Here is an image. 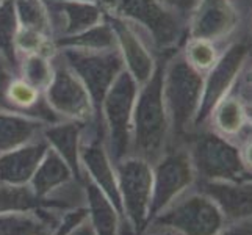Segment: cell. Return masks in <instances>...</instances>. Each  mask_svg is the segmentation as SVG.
I'll return each instance as SVG.
<instances>
[{"mask_svg":"<svg viewBox=\"0 0 252 235\" xmlns=\"http://www.w3.org/2000/svg\"><path fill=\"white\" fill-rule=\"evenodd\" d=\"M204 75L191 66L182 49L163 58L161 91L168 111L172 144L184 141L194 132L199 110L202 103Z\"/></svg>","mask_w":252,"mask_h":235,"instance_id":"obj_1","label":"cell"},{"mask_svg":"<svg viewBox=\"0 0 252 235\" xmlns=\"http://www.w3.org/2000/svg\"><path fill=\"white\" fill-rule=\"evenodd\" d=\"M161 74L163 58L154 75L138 88L132 119L130 154L141 157L152 165L172 144L171 124L161 91Z\"/></svg>","mask_w":252,"mask_h":235,"instance_id":"obj_2","label":"cell"},{"mask_svg":"<svg viewBox=\"0 0 252 235\" xmlns=\"http://www.w3.org/2000/svg\"><path fill=\"white\" fill-rule=\"evenodd\" d=\"M105 13L115 14L140 29L158 58L182 49L188 38V24L160 0H99Z\"/></svg>","mask_w":252,"mask_h":235,"instance_id":"obj_3","label":"cell"},{"mask_svg":"<svg viewBox=\"0 0 252 235\" xmlns=\"http://www.w3.org/2000/svg\"><path fill=\"white\" fill-rule=\"evenodd\" d=\"M140 85L126 69L110 86L100 105V121L105 132V144L113 163L130 155L132 119Z\"/></svg>","mask_w":252,"mask_h":235,"instance_id":"obj_4","label":"cell"},{"mask_svg":"<svg viewBox=\"0 0 252 235\" xmlns=\"http://www.w3.org/2000/svg\"><path fill=\"white\" fill-rule=\"evenodd\" d=\"M188 136L189 140L184 143L188 147L196 176L205 182L238 180L245 172L240 149L229 138H224L212 129L204 132L196 129Z\"/></svg>","mask_w":252,"mask_h":235,"instance_id":"obj_5","label":"cell"},{"mask_svg":"<svg viewBox=\"0 0 252 235\" xmlns=\"http://www.w3.org/2000/svg\"><path fill=\"white\" fill-rule=\"evenodd\" d=\"M115 169L123 202V218H127L128 228L135 235H140L149 223L154 185L152 163L130 154L115 163Z\"/></svg>","mask_w":252,"mask_h":235,"instance_id":"obj_6","label":"cell"},{"mask_svg":"<svg viewBox=\"0 0 252 235\" xmlns=\"http://www.w3.org/2000/svg\"><path fill=\"white\" fill-rule=\"evenodd\" d=\"M251 55H252V42L249 36L233 39L220 52V57L216 60V63L204 75L202 103L197 115L196 129L205 126L213 108L218 105L225 96H229L235 90Z\"/></svg>","mask_w":252,"mask_h":235,"instance_id":"obj_7","label":"cell"},{"mask_svg":"<svg viewBox=\"0 0 252 235\" xmlns=\"http://www.w3.org/2000/svg\"><path fill=\"white\" fill-rule=\"evenodd\" d=\"M225 216L213 199L202 193L177 198L152 221L180 235H220L224 231Z\"/></svg>","mask_w":252,"mask_h":235,"instance_id":"obj_8","label":"cell"},{"mask_svg":"<svg viewBox=\"0 0 252 235\" xmlns=\"http://www.w3.org/2000/svg\"><path fill=\"white\" fill-rule=\"evenodd\" d=\"M154 185L149 220L163 212L194 184L196 171L184 141L174 143L152 165Z\"/></svg>","mask_w":252,"mask_h":235,"instance_id":"obj_9","label":"cell"},{"mask_svg":"<svg viewBox=\"0 0 252 235\" xmlns=\"http://www.w3.org/2000/svg\"><path fill=\"white\" fill-rule=\"evenodd\" d=\"M64 63L80 78L88 90L93 103L100 115L102 101L108 93L126 66L118 49L111 50H80V49H62L58 50Z\"/></svg>","mask_w":252,"mask_h":235,"instance_id":"obj_10","label":"cell"},{"mask_svg":"<svg viewBox=\"0 0 252 235\" xmlns=\"http://www.w3.org/2000/svg\"><path fill=\"white\" fill-rule=\"evenodd\" d=\"M54 77L44 91L46 102L57 115L64 121H79L91 124L100 119L93 99L72 69L69 67L62 55H54Z\"/></svg>","mask_w":252,"mask_h":235,"instance_id":"obj_11","label":"cell"},{"mask_svg":"<svg viewBox=\"0 0 252 235\" xmlns=\"http://www.w3.org/2000/svg\"><path fill=\"white\" fill-rule=\"evenodd\" d=\"M105 21L115 32L116 46L123 57L126 71L141 86L154 75L161 58L155 54L146 34L133 24L110 13H105Z\"/></svg>","mask_w":252,"mask_h":235,"instance_id":"obj_12","label":"cell"},{"mask_svg":"<svg viewBox=\"0 0 252 235\" xmlns=\"http://www.w3.org/2000/svg\"><path fill=\"white\" fill-rule=\"evenodd\" d=\"M240 16L233 0H201L188 21V38L221 44L238 30Z\"/></svg>","mask_w":252,"mask_h":235,"instance_id":"obj_13","label":"cell"},{"mask_svg":"<svg viewBox=\"0 0 252 235\" xmlns=\"http://www.w3.org/2000/svg\"><path fill=\"white\" fill-rule=\"evenodd\" d=\"M0 110L27 115L46 124L64 121L49 107L44 93L33 88L5 66H0Z\"/></svg>","mask_w":252,"mask_h":235,"instance_id":"obj_14","label":"cell"},{"mask_svg":"<svg viewBox=\"0 0 252 235\" xmlns=\"http://www.w3.org/2000/svg\"><path fill=\"white\" fill-rule=\"evenodd\" d=\"M44 2L54 39L72 36L105 19V10L99 0H44Z\"/></svg>","mask_w":252,"mask_h":235,"instance_id":"obj_15","label":"cell"},{"mask_svg":"<svg viewBox=\"0 0 252 235\" xmlns=\"http://www.w3.org/2000/svg\"><path fill=\"white\" fill-rule=\"evenodd\" d=\"M85 127L86 124L79 121H58L54 124H47L42 132L47 144L67 163L74 174V179L80 184H85V174L80 162Z\"/></svg>","mask_w":252,"mask_h":235,"instance_id":"obj_16","label":"cell"},{"mask_svg":"<svg viewBox=\"0 0 252 235\" xmlns=\"http://www.w3.org/2000/svg\"><path fill=\"white\" fill-rule=\"evenodd\" d=\"M47 151L49 144L42 136L17 149L0 154V182L10 185H29Z\"/></svg>","mask_w":252,"mask_h":235,"instance_id":"obj_17","label":"cell"},{"mask_svg":"<svg viewBox=\"0 0 252 235\" xmlns=\"http://www.w3.org/2000/svg\"><path fill=\"white\" fill-rule=\"evenodd\" d=\"M202 191L218 204L225 218L243 221L252 216V182H205Z\"/></svg>","mask_w":252,"mask_h":235,"instance_id":"obj_18","label":"cell"},{"mask_svg":"<svg viewBox=\"0 0 252 235\" xmlns=\"http://www.w3.org/2000/svg\"><path fill=\"white\" fill-rule=\"evenodd\" d=\"M46 126L36 118L0 110V154L39 140Z\"/></svg>","mask_w":252,"mask_h":235,"instance_id":"obj_19","label":"cell"},{"mask_svg":"<svg viewBox=\"0 0 252 235\" xmlns=\"http://www.w3.org/2000/svg\"><path fill=\"white\" fill-rule=\"evenodd\" d=\"M74 180V174L67 163L49 146V151L41 160L38 169L34 171L29 185L38 198L49 199Z\"/></svg>","mask_w":252,"mask_h":235,"instance_id":"obj_20","label":"cell"},{"mask_svg":"<svg viewBox=\"0 0 252 235\" xmlns=\"http://www.w3.org/2000/svg\"><path fill=\"white\" fill-rule=\"evenodd\" d=\"M207 124L212 126L213 132L229 140L241 135L243 130L249 126L245 102L235 91H232L213 108Z\"/></svg>","mask_w":252,"mask_h":235,"instance_id":"obj_21","label":"cell"},{"mask_svg":"<svg viewBox=\"0 0 252 235\" xmlns=\"http://www.w3.org/2000/svg\"><path fill=\"white\" fill-rule=\"evenodd\" d=\"M85 199L88 201V218L95 235H118L119 213L108 198L90 179H85Z\"/></svg>","mask_w":252,"mask_h":235,"instance_id":"obj_22","label":"cell"},{"mask_svg":"<svg viewBox=\"0 0 252 235\" xmlns=\"http://www.w3.org/2000/svg\"><path fill=\"white\" fill-rule=\"evenodd\" d=\"M42 207H66V202L62 198H38L30 185H10L0 182V215L39 210Z\"/></svg>","mask_w":252,"mask_h":235,"instance_id":"obj_23","label":"cell"},{"mask_svg":"<svg viewBox=\"0 0 252 235\" xmlns=\"http://www.w3.org/2000/svg\"><path fill=\"white\" fill-rule=\"evenodd\" d=\"M57 50L62 49H80V50H111L118 49L116 36L111 25L103 19L100 24L86 29L72 36L54 39Z\"/></svg>","mask_w":252,"mask_h":235,"instance_id":"obj_24","label":"cell"},{"mask_svg":"<svg viewBox=\"0 0 252 235\" xmlns=\"http://www.w3.org/2000/svg\"><path fill=\"white\" fill-rule=\"evenodd\" d=\"M19 32L14 0H3L0 3V63L11 72L17 74L19 55L16 50V36Z\"/></svg>","mask_w":252,"mask_h":235,"instance_id":"obj_25","label":"cell"},{"mask_svg":"<svg viewBox=\"0 0 252 235\" xmlns=\"http://www.w3.org/2000/svg\"><path fill=\"white\" fill-rule=\"evenodd\" d=\"M52 223L38 215V210L0 215V235H50Z\"/></svg>","mask_w":252,"mask_h":235,"instance_id":"obj_26","label":"cell"},{"mask_svg":"<svg viewBox=\"0 0 252 235\" xmlns=\"http://www.w3.org/2000/svg\"><path fill=\"white\" fill-rule=\"evenodd\" d=\"M54 58V57H52ZM46 55H24L19 58L17 75L38 91L44 93L54 77V60Z\"/></svg>","mask_w":252,"mask_h":235,"instance_id":"obj_27","label":"cell"},{"mask_svg":"<svg viewBox=\"0 0 252 235\" xmlns=\"http://www.w3.org/2000/svg\"><path fill=\"white\" fill-rule=\"evenodd\" d=\"M14 10L19 27L39 32L52 38L50 19L44 0H14Z\"/></svg>","mask_w":252,"mask_h":235,"instance_id":"obj_28","label":"cell"},{"mask_svg":"<svg viewBox=\"0 0 252 235\" xmlns=\"http://www.w3.org/2000/svg\"><path fill=\"white\" fill-rule=\"evenodd\" d=\"M220 52L221 50L218 44L207 39L187 38L184 46H182V54L185 55L187 62L202 74H207L213 67L220 57Z\"/></svg>","mask_w":252,"mask_h":235,"instance_id":"obj_29","label":"cell"},{"mask_svg":"<svg viewBox=\"0 0 252 235\" xmlns=\"http://www.w3.org/2000/svg\"><path fill=\"white\" fill-rule=\"evenodd\" d=\"M16 50L19 58L24 55H34V54L52 58L58 52L55 49L54 39L50 36L22 27H19V32H17L16 36Z\"/></svg>","mask_w":252,"mask_h":235,"instance_id":"obj_30","label":"cell"},{"mask_svg":"<svg viewBox=\"0 0 252 235\" xmlns=\"http://www.w3.org/2000/svg\"><path fill=\"white\" fill-rule=\"evenodd\" d=\"M85 218H88V208H75V210L69 212L64 218L62 220L55 231L50 235H67L77 224H80Z\"/></svg>","mask_w":252,"mask_h":235,"instance_id":"obj_31","label":"cell"},{"mask_svg":"<svg viewBox=\"0 0 252 235\" xmlns=\"http://www.w3.org/2000/svg\"><path fill=\"white\" fill-rule=\"evenodd\" d=\"M160 2L164 6H168L169 10L174 11L177 16H180L184 21H187L188 24L191 14L194 13L196 6L199 5L201 0H160Z\"/></svg>","mask_w":252,"mask_h":235,"instance_id":"obj_32","label":"cell"},{"mask_svg":"<svg viewBox=\"0 0 252 235\" xmlns=\"http://www.w3.org/2000/svg\"><path fill=\"white\" fill-rule=\"evenodd\" d=\"M235 91L240 98L243 99V102L248 103V102H252V55L249 58V62L245 67V71H243L240 80L235 86Z\"/></svg>","mask_w":252,"mask_h":235,"instance_id":"obj_33","label":"cell"},{"mask_svg":"<svg viewBox=\"0 0 252 235\" xmlns=\"http://www.w3.org/2000/svg\"><path fill=\"white\" fill-rule=\"evenodd\" d=\"M240 154H241V162H243L245 169L252 171V138H249L246 144L241 147Z\"/></svg>","mask_w":252,"mask_h":235,"instance_id":"obj_34","label":"cell"},{"mask_svg":"<svg viewBox=\"0 0 252 235\" xmlns=\"http://www.w3.org/2000/svg\"><path fill=\"white\" fill-rule=\"evenodd\" d=\"M67 235H95V232H94L91 221H86V218H85L80 224H77Z\"/></svg>","mask_w":252,"mask_h":235,"instance_id":"obj_35","label":"cell"},{"mask_svg":"<svg viewBox=\"0 0 252 235\" xmlns=\"http://www.w3.org/2000/svg\"><path fill=\"white\" fill-rule=\"evenodd\" d=\"M220 235H252V228L251 224H243L233 229H229L227 232H221Z\"/></svg>","mask_w":252,"mask_h":235,"instance_id":"obj_36","label":"cell"},{"mask_svg":"<svg viewBox=\"0 0 252 235\" xmlns=\"http://www.w3.org/2000/svg\"><path fill=\"white\" fill-rule=\"evenodd\" d=\"M246 105V116H248V123L249 126H252V102H248L245 103Z\"/></svg>","mask_w":252,"mask_h":235,"instance_id":"obj_37","label":"cell"},{"mask_svg":"<svg viewBox=\"0 0 252 235\" xmlns=\"http://www.w3.org/2000/svg\"><path fill=\"white\" fill-rule=\"evenodd\" d=\"M163 235H172V234H168V232H166V234H163Z\"/></svg>","mask_w":252,"mask_h":235,"instance_id":"obj_38","label":"cell"},{"mask_svg":"<svg viewBox=\"0 0 252 235\" xmlns=\"http://www.w3.org/2000/svg\"><path fill=\"white\" fill-rule=\"evenodd\" d=\"M0 66H3V65H2V63H0ZM8 71H10V69H8Z\"/></svg>","mask_w":252,"mask_h":235,"instance_id":"obj_39","label":"cell"},{"mask_svg":"<svg viewBox=\"0 0 252 235\" xmlns=\"http://www.w3.org/2000/svg\"><path fill=\"white\" fill-rule=\"evenodd\" d=\"M2 2H3V0H0V3H2Z\"/></svg>","mask_w":252,"mask_h":235,"instance_id":"obj_40","label":"cell"},{"mask_svg":"<svg viewBox=\"0 0 252 235\" xmlns=\"http://www.w3.org/2000/svg\"><path fill=\"white\" fill-rule=\"evenodd\" d=\"M233 2H237V0H233Z\"/></svg>","mask_w":252,"mask_h":235,"instance_id":"obj_41","label":"cell"}]
</instances>
